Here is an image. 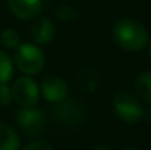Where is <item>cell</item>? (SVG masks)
Returning a JSON list of instances; mask_svg holds the SVG:
<instances>
[{
  "mask_svg": "<svg viewBox=\"0 0 151 150\" xmlns=\"http://www.w3.org/2000/svg\"><path fill=\"white\" fill-rule=\"evenodd\" d=\"M113 40L126 51H139L147 47L150 37L147 28L139 21L123 18L113 25Z\"/></svg>",
  "mask_w": 151,
  "mask_h": 150,
  "instance_id": "6da1fadb",
  "label": "cell"
},
{
  "mask_svg": "<svg viewBox=\"0 0 151 150\" xmlns=\"http://www.w3.org/2000/svg\"><path fill=\"white\" fill-rule=\"evenodd\" d=\"M13 63L27 75H37L46 66V54L37 44L22 43L13 51Z\"/></svg>",
  "mask_w": 151,
  "mask_h": 150,
  "instance_id": "7a4b0ae2",
  "label": "cell"
},
{
  "mask_svg": "<svg viewBox=\"0 0 151 150\" xmlns=\"http://www.w3.org/2000/svg\"><path fill=\"white\" fill-rule=\"evenodd\" d=\"M113 110L126 124H135L144 116L139 97L131 91H119L113 97Z\"/></svg>",
  "mask_w": 151,
  "mask_h": 150,
  "instance_id": "3957f363",
  "label": "cell"
},
{
  "mask_svg": "<svg viewBox=\"0 0 151 150\" xmlns=\"http://www.w3.org/2000/svg\"><path fill=\"white\" fill-rule=\"evenodd\" d=\"M10 90H12V99L19 107H31L38 103L40 87L29 77L16 78L13 81Z\"/></svg>",
  "mask_w": 151,
  "mask_h": 150,
  "instance_id": "277c9868",
  "label": "cell"
},
{
  "mask_svg": "<svg viewBox=\"0 0 151 150\" xmlns=\"http://www.w3.org/2000/svg\"><path fill=\"white\" fill-rule=\"evenodd\" d=\"M85 107L78 103L76 100H68L57 103V106L53 109V116L54 119L66 127H76L81 125L85 119Z\"/></svg>",
  "mask_w": 151,
  "mask_h": 150,
  "instance_id": "5b68a950",
  "label": "cell"
},
{
  "mask_svg": "<svg viewBox=\"0 0 151 150\" xmlns=\"http://www.w3.org/2000/svg\"><path fill=\"white\" fill-rule=\"evenodd\" d=\"M15 121L25 136H37L44 127V115L35 106L21 107L15 116Z\"/></svg>",
  "mask_w": 151,
  "mask_h": 150,
  "instance_id": "8992f818",
  "label": "cell"
},
{
  "mask_svg": "<svg viewBox=\"0 0 151 150\" xmlns=\"http://www.w3.org/2000/svg\"><path fill=\"white\" fill-rule=\"evenodd\" d=\"M40 94L50 103H60L68 99V84L57 75H47L41 81Z\"/></svg>",
  "mask_w": 151,
  "mask_h": 150,
  "instance_id": "52a82bcc",
  "label": "cell"
},
{
  "mask_svg": "<svg viewBox=\"0 0 151 150\" xmlns=\"http://www.w3.org/2000/svg\"><path fill=\"white\" fill-rule=\"evenodd\" d=\"M9 10L22 21H32L43 10V0H7Z\"/></svg>",
  "mask_w": 151,
  "mask_h": 150,
  "instance_id": "ba28073f",
  "label": "cell"
},
{
  "mask_svg": "<svg viewBox=\"0 0 151 150\" xmlns=\"http://www.w3.org/2000/svg\"><path fill=\"white\" fill-rule=\"evenodd\" d=\"M54 36H56V27H54L53 21L47 16L38 18L31 27V37H32L34 43L38 46H44V44L51 43Z\"/></svg>",
  "mask_w": 151,
  "mask_h": 150,
  "instance_id": "9c48e42d",
  "label": "cell"
},
{
  "mask_svg": "<svg viewBox=\"0 0 151 150\" xmlns=\"http://www.w3.org/2000/svg\"><path fill=\"white\" fill-rule=\"evenodd\" d=\"M19 136L7 124L0 122V150H19Z\"/></svg>",
  "mask_w": 151,
  "mask_h": 150,
  "instance_id": "30bf717a",
  "label": "cell"
},
{
  "mask_svg": "<svg viewBox=\"0 0 151 150\" xmlns=\"http://www.w3.org/2000/svg\"><path fill=\"white\" fill-rule=\"evenodd\" d=\"M135 91L139 99L151 104V71L138 75L135 81Z\"/></svg>",
  "mask_w": 151,
  "mask_h": 150,
  "instance_id": "8fae6325",
  "label": "cell"
},
{
  "mask_svg": "<svg viewBox=\"0 0 151 150\" xmlns=\"http://www.w3.org/2000/svg\"><path fill=\"white\" fill-rule=\"evenodd\" d=\"M13 77V60L9 54L0 50V84H7Z\"/></svg>",
  "mask_w": 151,
  "mask_h": 150,
  "instance_id": "7c38bea8",
  "label": "cell"
},
{
  "mask_svg": "<svg viewBox=\"0 0 151 150\" xmlns=\"http://www.w3.org/2000/svg\"><path fill=\"white\" fill-rule=\"evenodd\" d=\"M0 41L6 49H16L21 44V37L18 34L16 30L13 28H6L1 34H0Z\"/></svg>",
  "mask_w": 151,
  "mask_h": 150,
  "instance_id": "4fadbf2b",
  "label": "cell"
},
{
  "mask_svg": "<svg viewBox=\"0 0 151 150\" xmlns=\"http://www.w3.org/2000/svg\"><path fill=\"white\" fill-rule=\"evenodd\" d=\"M78 16V10L70 4H62L56 9V18L62 22H72Z\"/></svg>",
  "mask_w": 151,
  "mask_h": 150,
  "instance_id": "5bb4252c",
  "label": "cell"
},
{
  "mask_svg": "<svg viewBox=\"0 0 151 150\" xmlns=\"http://www.w3.org/2000/svg\"><path fill=\"white\" fill-rule=\"evenodd\" d=\"M12 90L7 84H0V106H9L12 101Z\"/></svg>",
  "mask_w": 151,
  "mask_h": 150,
  "instance_id": "9a60e30c",
  "label": "cell"
},
{
  "mask_svg": "<svg viewBox=\"0 0 151 150\" xmlns=\"http://www.w3.org/2000/svg\"><path fill=\"white\" fill-rule=\"evenodd\" d=\"M22 150H54L49 141L44 140H37V141H31L28 143Z\"/></svg>",
  "mask_w": 151,
  "mask_h": 150,
  "instance_id": "2e32d148",
  "label": "cell"
},
{
  "mask_svg": "<svg viewBox=\"0 0 151 150\" xmlns=\"http://www.w3.org/2000/svg\"><path fill=\"white\" fill-rule=\"evenodd\" d=\"M94 150H113L111 147H109V146H97Z\"/></svg>",
  "mask_w": 151,
  "mask_h": 150,
  "instance_id": "e0dca14e",
  "label": "cell"
},
{
  "mask_svg": "<svg viewBox=\"0 0 151 150\" xmlns=\"http://www.w3.org/2000/svg\"><path fill=\"white\" fill-rule=\"evenodd\" d=\"M148 43H150V44H147V46H148V56H150V59H151V40Z\"/></svg>",
  "mask_w": 151,
  "mask_h": 150,
  "instance_id": "ac0fdd59",
  "label": "cell"
},
{
  "mask_svg": "<svg viewBox=\"0 0 151 150\" xmlns=\"http://www.w3.org/2000/svg\"><path fill=\"white\" fill-rule=\"evenodd\" d=\"M125 150H138V149H134V147H129V149H125Z\"/></svg>",
  "mask_w": 151,
  "mask_h": 150,
  "instance_id": "d6986e66",
  "label": "cell"
}]
</instances>
